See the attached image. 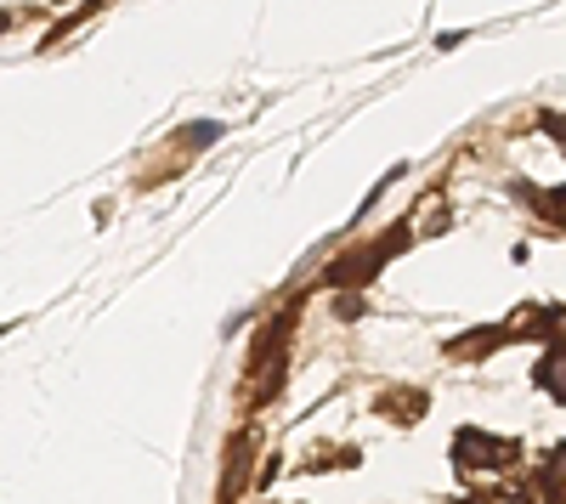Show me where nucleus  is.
<instances>
[{
    "label": "nucleus",
    "mask_w": 566,
    "mask_h": 504,
    "mask_svg": "<svg viewBox=\"0 0 566 504\" xmlns=\"http://www.w3.org/2000/svg\"><path fill=\"white\" fill-rule=\"evenodd\" d=\"M408 244V227H397V233L391 239H374V244H363V250H352L346 261H335V266H328V284H335V290H352V284H368L374 279V272H380L397 250Z\"/></svg>",
    "instance_id": "f257e3e1"
},
{
    "label": "nucleus",
    "mask_w": 566,
    "mask_h": 504,
    "mask_svg": "<svg viewBox=\"0 0 566 504\" xmlns=\"http://www.w3.org/2000/svg\"><path fill=\"white\" fill-rule=\"evenodd\" d=\"M453 460H459V465H476V471H499V465L522 460V442H499L493 431H459Z\"/></svg>",
    "instance_id": "f03ea898"
},
{
    "label": "nucleus",
    "mask_w": 566,
    "mask_h": 504,
    "mask_svg": "<svg viewBox=\"0 0 566 504\" xmlns=\"http://www.w3.org/2000/svg\"><path fill=\"white\" fill-rule=\"evenodd\" d=\"M538 386L566 402V346H549V357L538 363Z\"/></svg>",
    "instance_id": "7ed1b4c3"
},
{
    "label": "nucleus",
    "mask_w": 566,
    "mask_h": 504,
    "mask_svg": "<svg viewBox=\"0 0 566 504\" xmlns=\"http://www.w3.org/2000/svg\"><path fill=\"white\" fill-rule=\"evenodd\" d=\"M504 335H510V329H482V335H464V340H453V357H482V351H493Z\"/></svg>",
    "instance_id": "20e7f679"
},
{
    "label": "nucleus",
    "mask_w": 566,
    "mask_h": 504,
    "mask_svg": "<svg viewBox=\"0 0 566 504\" xmlns=\"http://www.w3.org/2000/svg\"><path fill=\"white\" fill-rule=\"evenodd\" d=\"M544 476H549V482H555V487L566 493V442H560V448L549 453V471H544Z\"/></svg>",
    "instance_id": "39448f33"
},
{
    "label": "nucleus",
    "mask_w": 566,
    "mask_h": 504,
    "mask_svg": "<svg viewBox=\"0 0 566 504\" xmlns=\"http://www.w3.org/2000/svg\"><path fill=\"white\" fill-rule=\"evenodd\" d=\"M544 204H549V216L566 227V188H555V193H544Z\"/></svg>",
    "instance_id": "423d86ee"
}]
</instances>
